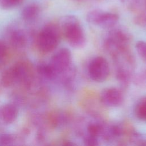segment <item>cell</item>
Here are the masks:
<instances>
[{
	"mask_svg": "<svg viewBox=\"0 0 146 146\" xmlns=\"http://www.w3.org/2000/svg\"><path fill=\"white\" fill-rule=\"evenodd\" d=\"M136 82L140 85H143L146 84V70L141 71L136 78Z\"/></svg>",
	"mask_w": 146,
	"mask_h": 146,
	"instance_id": "cell-20",
	"label": "cell"
},
{
	"mask_svg": "<svg viewBox=\"0 0 146 146\" xmlns=\"http://www.w3.org/2000/svg\"><path fill=\"white\" fill-rule=\"evenodd\" d=\"M100 102L108 107H117L124 102V95L121 90L116 87H108L103 90L100 95Z\"/></svg>",
	"mask_w": 146,
	"mask_h": 146,
	"instance_id": "cell-8",
	"label": "cell"
},
{
	"mask_svg": "<svg viewBox=\"0 0 146 146\" xmlns=\"http://www.w3.org/2000/svg\"><path fill=\"white\" fill-rule=\"evenodd\" d=\"M135 114L138 119L146 122V96L140 99L136 104Z\"/></svg>",
	"mask_w": 146,
	"mask_h": 146,
	"instance_id": "cell-13",
	"label": "cell"
},
{
	"mask_svg": "<svg viewBox=\"0 0 146 146\" xmlns=\"http://www.w3.org/2000/svg\"><path fill=\"white\" fill-rule=\"evenodd\" d=\"M59 27L61 33L72 47L80 48L86 43V38L79 19L74 15H68L62 17Z\"/></svg>",
	"mask_w": 146,
	"mask_h": 146,
	"instance_id": "cell-1",
	"label": "cell"
},
{
	"mask_svg": "<svg viewBox=\"0 0 146 146\" xmlns=\"http://www.w3.org/2000/svg\"><path fill=\"white\" fill-rule=\"evenodd\" d=\"M136 49L140 58L146 62V41L139 40L136 43Z\"/></svg>",
	"mask_w": 146,
	"mask_h": 146,
	"instance_id": "cell-17",
	"label": "cell"
},
{
	"mask_svg": "<svg viewBox=\"0 0 146 146\" xmlns=\"http://www.w3.org/2000/svg\"><path fill=\"white\" fill-rule=\"evenodd\" d=\"M22 0H0V6L4 9L15 7L21 3Z\"/></svg>",
	"mask_w": 146,
	"mask_h": 146,
	"instance_id": "cell-18",
	"label": "cell"
},
{
	"mask_svg": "<svg viewBox=\"0 0 146 146\" xmlns=\"http://www.w3.org/2000/svg\"><path fill=\"white\" fill-rule=\"evenodd\" d=\"M88 71L92 80L101 83L104 82L109 76L110 68L106 58L103 56H96L89 63Z\"/></svg>",
	"mask_w": 146,
	"mask_h": 146,
	"instance_id": "cell-6",
	"label": "cell"
},
{
	"mask_svg": "<svg viewBox=\"0 0 146 146\" xmlns=\"http://www.w3.org/2000/svg\"><path fill=\"white\" fill-rule=\"evenodd\" d=\"M40 7L36 3H31L26 5L21 12L22 19L26 21L34 20L39 14Z\"/></svg>",
	"mask_w": 146,
	"mask_h": 146,
	"instance_id": "cell-11",
	"label": "cell"
},
{
	"mask_svg": "<svg viewBox=\"0 0 146 146\" xmlns=\"http://www.w3.org/2000/svg\"><path fill=\"white\" fill-rule=\"evenodd\" d=\"M130 36L128 32L121 29H111L104 40V47L112 56L128 48Z\"/></svg>",
	"mask_w": 146,
	"mask_h": 146,
	"instance_id": "cell-4",
	"label": "cell"
},
{
	"mask_svg": "<svg viewBox=\"0 0 146 146\" xmlns=\"http://www.w3.org/2000/svg\"><path fill=\"white\" fill-rule=\"evenodd\" d=\"M60 34L59 25L54 23L46 25L37 35L36 46L38 50L44 54L54 50L60 42Z\"/></svg>",
	"mask_w": 146,
	"mask_h": 146,
	"instance_id": "cell-3",
	"label": "cell"
},
{
	"mask_svg": "<svg viewBox=\"0 0 146 146\" xmlns=\"http://www.w3.org/2000/svg\"><path fill=\"white\" fill-rule=\"evenodd\" d=\"M32 68L27 62L19 61L2 73L1 83L5 88L11 87L18 82L28 87L32 82Z\"/></svg>",
	"mask_w": 146,
	"mask_h": 146,
	"instance_id": "cell-2",
	"label": "cell"
},
{
	"mask_svg": "<svg viewBox=\"0 0 146 146\" xmlns=\"http://www.w3.org/2000/svg\"><path fill=\"white\" fill-rule=\"evenodd\" d=\"M57 76L71 66V52L67 48H61L51 57L48 63Z\"/></svg>",
	"mask_w": 146,
	"mask_h": 146,
	"instance_id": "cell-7",
	"label": "cell"
},
{
	"mask_svg": "<svg viewBox=\"0 0 146 146\" xmlns=\"http://www.w3.org/2000/svg\"><path fill=\"white\" fill-rule=\"evenodd\" d=\"M87 21L103 29H112L119 21V15L112 12L95 9L89 11L86 15Z\"/></svg>",
	"mask_w": 146,
	"mask_h": 146,
	"instance_id": "cell-5",
	"label": "cell"
},
{
	"mask_svg": "<svg viewBox=\"0 0 146 146\" xmlns=\"http://www.w3.org/2000/svg\"><path fill=\"white\" fill-rule=\"evenodd\" d=\"M125 3L129 11L137 13L143 8L144 0H125Z\"/></svg>",
	"mask_w": 146,
	"mask_h": 146,
	"instance_id": "cell-14",
	"label": "cell"
},
{
	"mask_svg": "<svg viewBox=\"0 0 146 146\" xmlns=\"http://www.w3.org/2000/svg\"><path fill=\"white\" fill-rule=\"evenodd\" d=\"M135 23L140 26H146V0H144V4L140 11L136 13L134 18Z\"/></svg>",
	"mask_w": 146,
	"mask_h": 146,
	"instance_id": "cell-15",
	"label": "cell"
},
{
	"mask_svg": "<svg viewBox=\"0 0 146 146\" xmlns=\"http://www.w3.org/2000/svg\"><path fill=\"white\" fill-rule=\"evenodd\" d=\"M18 107L13 103H6L0 108V117L6 124L14 123L18 115Z\"/></svg>",
	"mask_w": 146,
	"mask_h": 146,
	"instance_id": "cell-9",
	"label": "cell"
},
{
	"mask_svg": "<svg viewBox=\"0 0 146 146\" xmlns=\"http://www.w3.org/2000/svg\"><path fill=\"white\" fill-rule=\"evenodd\" d=\"M8 54V48L5 42L0 40V65L6 59Z\"/></svg>",
	"mask_w": 146,
	"mask_h": 146,
	"instance_id": "cell-19",
	"label": "cell"
},
{
	"mask_svg": "<svg viewBox=\"0 0 146 146\" xmlns=\"http://www.w3.org/2000/svg\"><path fill=\"white\" fill-rule=\"evenodd\" d=\"M16 140L14 135L9 133H2L0 135V145H13Z\"/></svg>",
	"mask_w": 146,
	"mask_h": 146,
	"instance_id": "cell-16",
	"label": "cell"
},
{
	"mask_svg": "<svg viewBox=\"0 0 146 146\" xmlns=\"http://www.w3.org/2000/svg\"><path fill=\"white\" fill-rule=\"evenodd\" d=\"M9 40L14 47L22 48L27 44V37L25 33L20 29H12L9 32Z\"/></svg>",
	"mask_w": 146,
	"mask_h": 146,
	"instance_id": "cell-10",
	"label": "cell"
},
{
	"mask_svg": "<svg viewBox=\"0 0 146 146\" xmlns=\"http://www.w3.org/2000/svg\"><path fill=\"white\" fill-rule=\"evenodd\" d=\"M36 70L43 78L48 80H53L57 77L49 63L40 62L37 65Z\"/></svg>",
	"mask_w": 146,
	"mask_h": 146,
	"instance_id": "cell-12",
	"label": "cell"
}]
</instances>
